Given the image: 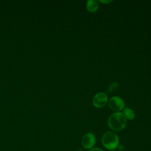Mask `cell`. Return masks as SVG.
<instances>
[{
	"mask_svg": "<svg viewBox=\"0 0 151 151\" xmlns=\"http://www.w3.org/2000/svg\"><path fill=\"white\" fill-rule=\"evenodd\" d=\"M99 2H100L101 3H103V4H109L111 2H112V1L110 0V1H106V0H100Z\"/></svg>",
	"mask_w": 151,
	"mask_h": 151,
	"instance_id": "obj_10",
	"label": "cell"
},
{
	"mask_svg": "<svg viewBox=\"0 0 151 151\" xmlns=\"http://www.w3.org/2000/svg\"><path fill=\"white\" fill-rule=\"evenodd\" d=\"M118 83L117 82H113L112 83L109 87L107 92L108 93H112L113 91H114L115 90H116V89L118 87Z\"/></svg>",
	"mask_w": 151,
	"mask_h": 151,
	"instance_id": "obj_8",
	"label": "cell"
},
{
	"mask_svg": "<svg viewBox=\"0 0 151 151\" xmlns=\"http://www.w3.org/2000/svg\"><path fill=\"white\" fill-rule=\"evenodd\" d=\"M110 109L115 112H120L124 108V102L123 100L119 96H113L108 101Z\"/></svg>",
	"mask_w": 151,
	"mask_h": 151,
	"instance_id": "obj_3",
	"label": "cell"
},
{
	"mask_svg": "<svg viewBox=\"0 0 151 151\" xmlns=\"http://www.w3.org/2000/svg\"><path fill=\"white\" fill-rule=\"evenodd\" d=\"M101 142L105 148L108 150H113L118 147L119 139L114 132L108 131L104 133L102 136Z\"/></svg>",
	"mask_w": 151,
	"mask_h": 151,
	"instance_id": "obj_2",
	"label": "cell"
},
{
	"mask_svg": "<svg viewBox=\"0 0 151 151\" xmlns=\"http://www.w3.org/2000/svg\"><path fill=\"white\" fill-rule=\"evenodd\" d=\"M108 125L113 131L119 132L125 128L126 119L122 113L114 112L109 116L108 119Z\"/></svg>",
	"mask_w": 151,
	"mask_h": 151,
	"instance_id": "obj_1",
	"label": "cell"
},
{
	"mask_svg": "<svg viewBox=\"0 0 151 151\" xmlns=\"http://www.w3.org/2000/svg\"><path fill=\"white\" fill-rule=\"evenodd\" d=\"M99 6V1L97 0H88L86 2V8L90 12L97 11Z\"/></svg>",
	"mask_w": 151,
	"mask_h": 151,
	"instance_id": "obj_6",
	"label": "cell"
},
{
	"mask_svg": "<svg viewBox=\"0 0 151 151\" xmlns=\"http://www.w3.org/2000/svg\"><path fill=\"white\" fill-rule=\"evenodd\" d=\"M96 142V137L92 133L85 134L81 139V145L87 149H91L95 145Z\"/></svg>",
	"mask_w": 151,
	"mask_h": 151,
	"instance_id": "obj_5",
	"label": "cell"
},
{
	"mask_svg": "<svg viewBox=\"0 0 151 151\" xmlns=\"http://www.w3.org/2000/svg\"><path fill=\"white\" fill-rule=\"evenodd\" d=\"M122 114H123L126 119H128L130 120H133L135 117V114L134 111L132 109L129 107L124 108L123 110Z\"/></svg>",
	"mask_w": 151,
	"mask_h": 151,
	"instance_id": "obj_7",
	"label": "cell"
},
{
	"mask_svg": "<svg viewBox=\"0 0 151 151\" xmlns=\"http://www.w3.org/2000/svg\"><path fill=\"white\" fill-rule=\"evenodd\" d=\"M90 151H103V150L100 148L95 147V148H92L90 150Z\"/></svg>",
	"mask_w": 151,
	"mask_h": 151,
	"instance_id": "obj_9",
	"label": "cell"
},
{
	"mask_svg": "<svg viewBox=\"0 0 151 151\" xmlns=\"http://www.w3.org/2000/svg\"><path fill=\"white\" fill-rule=\"evenodd\" d=\"M108 102V97L106 93L99 92L94 95L93 98V104L96 108H101L106 105Z\"/></svg>",
	"mask_w": 151,
	"mask_h": 151,
	"instance_id": "obj_4",
	"label": "cell"
},
{
	"mask_svg": "<svg viewBox=\"0 0 151 151\" xmlns=\"http://www.w3.org/2000/svg\"><path fill=\"white\" fill-rule=\"evenodd\" d=\"M110 151H116V150H110Z\"/></svg>",
	"mask_w": 151,
	"mask_h": 151,
	"instance_id": "obj_11",
	"label": "cell"
}]
</instances>
